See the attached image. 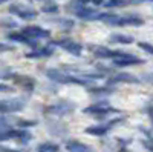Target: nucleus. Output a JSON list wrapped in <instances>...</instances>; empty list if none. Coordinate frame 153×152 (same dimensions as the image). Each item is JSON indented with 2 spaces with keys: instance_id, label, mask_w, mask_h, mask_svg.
Instances as JSON below:
<instances>
[{
  "instance_id": "f257e3e1",
  "label": "nucleus",
  "mask_w": 153,
  "mask_h": 152,
  "mask_svg": "<svg viewBox=\"0 0 153 152\" xmlns=\"http://www.w3.org/2000/svg\"><path fill=\"white\" fill-rule=\"evenodd\" d=\"M101 22L110 28H124V26L139 28L146 23L143 16H139V12H121V14H118V12H113L110 9H106V14Z\"/></svg>"
},
{
  "instance_id": "f03ea898",
  "label": "nucleus",
  "mask_w": 153,
  "mask_h": 152,
  "mask_svg": "<svg viewBox=\"0 0 153 152\" xmlns=\"http://www.w3.org/2000/svg\"><path fill=\"white\" fill-rule=\"evenodd\" d=\"M49 43L55 46V48H60L63 49L65 52H68L69 55L72 57H81L83 55V51H84V45L76 42L75 39H72V37L69 35H65V37H57V39H49Z\"/></svg>"
},
{
  "instance_id": "7ed1b4c3",
  "label": "nucleus",
  "mask_w": 153,
  "mask_h": 152,
  "mask_svg": "<svg viewBox=\"0 0 153 152\" xmlns=\"http://www.w3.org/2000/svg\"><path fill=\"white\" fill-rule=\"evenodd\" d=\"M83 112L86 114V115H92L94 118H107L109 115H112V114H121L120 109L113 108L107 98H103V100H97L95 103H92L91 106H86L83 109Z\"/></svg>"
},
{
  "instance_id": "20e7f679",
  "label": "nucleus",
  "mask_w": 153,
  "mask_h": 152,
  "mask_svg": "<svg viewBox=\"0 0 153 152\" xmlns=\"http://www.w3.org/2000/svg\"><path fill=\"white\" fill-rule=\"evenodd\" d=\"M86 48L91 51V54L97 58V60H113V58H120V57H124L127 54H130L129 51L126 49H112L106 45H92V43H87Z\"/></svg>"
},
{
  "instance_id": "39448f33",
  "label": "nucleus",
  "mask_w": 153,
  "mask_h": 152,
  "mask_svg": "<svg viewBox=\"0 0 153 152\" xmlns=\"http://www.w3.org/2000/svg\"><path fill=\"white\" fill-rule=\"evenodd\" d=\"M76 109V103L72 100H66V98H60L54 103L48 105L45 109H43V114L46 115H51V117H65V115H71V114Z\"/></svg>"
},
{
  "instance_id": "423d86ee",
  "label": "nucleus",
  "mask_w": 153,
  "mask_h": 152,
  "mask_svg": "<svg viewBox=\"0 0 153 152\" xmlns=\"http://www.w3.org/2000/svg\"><path fill=\"white\" fill-rule=\"evenodd\" d=\"M106 80V85H110V86H117V85H139L141 83V79L138 75L132 74V72H126V71H118V72H113L110 75L104 79Z\"/></svg>"
},
{
  "instance_id": "0eeeda50",
  "label": "nucleus",
  "mask_w": 153,
  "mask_h": 152,
  "mask_svg": "<svg viewBox=\"0 0 153 152\" xmlns=\"http://www.w3.org/2000/svg\"><path fill=\"white\" fill-rule=\"evenodd\" d=\"M8 11H9V14L17 16L23 22H31V20L37 19V16H38L37 9H34L32 6H28V5H23V3H11L8 6Z\"/></svg>"
},
{
  "instance_id": "6e6552de",
  "label": "nucleus",
  "mask_w": 153,
  "mask_h": 152,
  "mask_svg": "<svg viewBox=\"0 0 153 152\" xmlns=\"http://www.w3.org/2000/svg\"><path fill=\"white\" fill-rule=\"evenodd\" d=\"M26 100L25 98H5L0 100V114H16L25 109Z\"/></svg>"
},
{
  "instance_id": "1a4fd4ad",
  "label": "nucleus",
  "mask_w": 153,
  "mask_h": 152,
  "mask_svg": "<svg viewBox=\"0 0 153 152\" xmlns=\"http://www.w3.org/2000/svg\"><path fill=\"white\" fill-rule=\"evenodd\" d=\"M146 60L141 57H136L135 54H127L124 57L120 58H113L112 60V66L115 69H124V68H132V66H139V65H144Z\"/></svg>"
},
{
  "instance_id": "9d476101",
  "label": "nucleus",
  "mask_w": 153,
  "mask_h": 152,
  "mask_svg": "<svg viewBox=\"0 0 153 152\" xmlns=\"http://www.w3.org/2000/svg\"><path fill=\"white\" fill-rule=\"evenodd\" d=\"M86 91L89 95H92L94 98L97 100H103V98H107L110 97L112 94H115V86H110V85H103V86H97V85H89L86 86Z\"/></svg>"
},
{
  "instance_id": "9b49d317",
  "label": "nucleus",
  "mask_w": 153,
  "mask_h": 152,
  "mask_svg": "<svg viewBox=\"0 0 153 152\" xmlns=\"http://www.w3.org/2000/svg\"><path fill=\"white\" fill-rule=\"evenodd\" d=\"M55 51H57L55 46H52L51 43H46L45 46H37V48L28 51L25 54V57L26 58H49L55 54Z\"/></svg>"
},
{
  "instance_id": "f8f14e48",
  "label": "nucleus",
  "mask_w": 153,
  "mask_h": 152,
  "mask_svg": "<svg viewBox=\"0 0 153 152\" xmlns=\"http://www.w3.org/2000/svg\"><path fill=\"white\" fill-rule=\"evenodd\" d=\"M23 34H26L28 37H31V39H37V40H42V39H46L49 40L51 39V31L40 26V25H28V26H25L22 29Z\"/></svg>"
},
{
  "instance_id": "ddd939ff",
  "label": "nucleus",
  "mask_w": 153,
  "mask_h": 152,
  "mask_svg": "<svg viewBox=\"0 0 153 152\" xmlns=\"http://www.w3.org/2000/svg\"><path fill=\"white\" fill-rule=\"evenodd\" d=\"M6 39L11 40V42H16V43H22V45H26L28 48L34 49L37 46H40L38 45V42L40 40H37V39H31V37H28L26 34H23L22 31L17 32V31H12V32H8L6 34Z\"/></svg>"
},
{
  "instance_id": "4468645a",
  "label": "nucleus",
  "mask_w": 153,
  "mask_h": 152,
  "mask_svg": "<svg viewBox=\"0 0 153 152\" xmlns=\"http://www.w3.org/2000/svg\"><path fill=\"white\" fill-rule=\"evenodd\" d=\"M11 80H14V83L17 86H20L22 89L28 91V92H34L35 85H37L35 79L31 77V75H26V74H14Z\"/></svg>"
},
{
  "instance_id": "2eb2a0df",
  "label": "nucleus",
  "mask_w": 153,
  "mask_h": 152,
  "mask_svg": "<svg viewBox=\"0 0 153 152\" xmlns=\"http://www.w3.org/2000/svg\"><path fill=\"white\" fill-rule=\"evenodd\" d=\"M48 22L52 25H57L63 31H71L75 28V19L69 17V16H58L57 14V16H52L51 19H48Z\"/></svg>"
},
{
  "instance_id": "dca6fc26",
  "label": "nucleus",
  "mask_w": 153,
  "mask_h": 152,
  "mask_svg": "<svg viewBox=\"0 0 153 152\" xmlns=\"http://www.w3.org/2000/svg\"><path fill=\"white\" fill-rule=\"evenodd\" d=\"M109 42L112 45H123V46H127V45H133L135 43V39L133 35H129V34H123V32H112L109 35Z\"/></svg>"
},
{
  "instance_id": "f3484780",
  "label": "nucleus",
  "mask_w": 153,
  "mask_h": 152,
  "mask_svg": "<svg viewBox=\"0 0 153 152\" xmlns=\"http://www.w3.org/2000/svg\"><path fill=\"white\" fill-rule=\"evenodd\" d=\"M65 148L68 152H94V148L78 140H66Z\"/></svg>"
},
{
  "instance_id": "a211bd4d",
  "label": "nucleus",
  "mask_w": 153,
  "mask_h": 152,
  "mask_svg": "<svg viewBox=\"0 0 153 152\" xmlns=\"http://www.w3.org/2000/svg\"><path fill=\"white\" fill-rule=\"evenodd\" d=\"M48 129L52 135H57V137H63L68 134V126L65 123H61L57 120V117H54L52 120L48 121Z\"/></svg>"
},
{
  "instance_id": "6ab92c4d",
  "label": "nucleus",
  "mask_w": 153,
  "mask_h": 152,
  "mask_svg": "<svg viewBox=\"0 0 153 152\" xmlns=\"http://www.w3.org/2000/svg\"><path fill=\"white\" fill-rule=\"evenodd\" d=\"M110 129L112 128H110L107 123H100V124H91V126H87L84 131H86V134L94 135V137H104Z\"/></svg>"
},
{
  "instance_id": "aec40b11",
  "label": "nucleus",
  "mask_w": 153,
  "mask_h": 152,
  "mask_svg": "<svg viewBox=\"0 0 153 152\" xmlns=\"http://www.w3.org/2000/svg\"><path fill=\"white\" fill-rule=\"evenodd\" d=\"M130 5H132L130 0H106L103 6H104L106 9L113 11V9H123V8H127V6H130Z\"/></svg>"
},
{
  "instance_id": "412c9836",
  "label": "nucleus",
  "mask_w": 153,
  "mask_h": 152,
  "mask_svg": "<svg viewBox=\"0 0 153 152\" xmlns=\"http://www.w3.org/2000/svg\"><path fill=\"white\" fill-rule=\"evenodd\" d=\"M40 12L48 14V16H57L60 12V5L57 2H43V5L40 8Z\"/></svg>"
},
{
  "instance_id": "4be33fe9",
  "label": "nucleus",
  "mask_w": 153,
  "mask_h": 152,
  "mask_svg": "<svg viewBox=\"0 0 153 152\" xmlns=\"http://www.w3.org/2000/svg\"><path fill=\"white\" fill-rule=\"evenodd\" d=\"M16 137H17V129H12L11 126L9 128H0V142H6Z\"/></svg>"
},
{
  "instance_id": "5701e85b",
  "label": "nucleus",
  "mask_w": 153,
  "mask_h": 152,
  "mask_svg": "<svg viewBox=\"0 0 153 152\" xmlns=\"http://www.w3.org/2000/svg\"><path fill=\"white\" fill-rule=\"evenodd\" d=\"M17 140H19V143H22V145H28L31 140H32V134L28 131V129H17Z\"/></svg>"
},
{
  "instance_id": "b1692460",
  "label": "nucleus",
  "mask_w": 153,
  "mask_h": 152,
  "mask_svg": "<svg viewBox=\"0 0 153 152\" xmlns=\"http://www.w3.org/2000/svg\"><path fill=\"white\" fill-rule=\"evenodd\" d=\"M60 146L57 143H51V142H45L42 145H38L37 152H58Z\"/></svg>"
},
{
  "instance_id": "393cba45",
  "label": "nucleus",
  "mask_w": 153,
  "mask_h": 152,
  "mask_svg": "<svg viewBox=\"0 0 153 152\" xmlns=\"http://www.w3.org/2000/svg\"><path fill=\"white\" fill-rule=\"evenodd\" d=\"M138 48L141 49V51H144L146 54L153 55V45L150 42H138Z\"/></svg>"
},
{
  "instance_id": "a878e982",
  "label": "nucleus",
  "mask_w": 153,
  "mask_h": 152,
  "mask_svg": "<svg viewBox=\"0 0 153 152\" xmlns=\"http://www.w3.org/2000/svg\"><path fill=\"white\" fill-rule=\"evenodd\" d=\"M17 126L20 129H28V128H32V126H37V121L35 120H17Z\"/></svg>"
},
{
  "instance_id": "bb28decb",
  "label": "nucleus",
  "mask_w": 153,
  "mask_h": 152,
  "mask_svg": "<svg viewBox=\"0 0 153 152\" xmlns=\"http://www.w3.org/2000/svg\"><path fill=\"white\" fill-rule=\"evenodd\" d=\"M0 26H3V28H17L19 25H17V22L16 20H11V19H2L0 20Z\"/></svg>"
},
{
  "instance_id": "cd10ccee",
  "label": "nucleus",
  "mask_w": 153,
  "mask_h": 152,
  "mask_svg": "<svg viewBox=\"0 0 153 152\" xmlns=\"http://www.w3.org/2000/svg\"><path fill=\"white\" fill-rule=\"evenodd\" d=\"M139 79H141V82L153 86V72H144V74H141V77H139Z\"/></svg>"
},
{
  "instance_id": "c85d7f7f",
  "label": "nucleus",
  "mask_w": 153,
  "mask_h": 152,
  "mask_svg": "<svg viewBox=\"0 0 153 152\" xmlns=\"http://www.w3.org/2000/svg\"><path fill=\"white\" fill-rule=\"evenodd\" d=\"M141 145H143L149 152H153V140H150V138H143V140H141Z\"/></svg>"
},
{
  "instance_id": "c756f323",
  "label": "nucleus",
  "mask_w": 153,
  "mask_h": 152,
  "mask_svg": "<svg viewBox=\"0 0 153 152\" xmlns=\"http://www.w3.org/2000/svg\"><path fill=\"white\" fill-rule=\"evenodd\" d=\"M144 111H146V114L149 115V118H150V123H152V126H153V105H152V103L146 105Z\"/></svg>"
},
{
  "instance_id": "7c9ffc66",
  "label": "nucleus",
  "mask_w": 153,
  "mask_h": 152,
  "mask_svg": "<svg viewBox=\"0 0 153 152\" xmlns=\"http://www.w3.org/2000/svg\"><path fill=\"white\" fill-rule=\"evenodd\" d=\"M14 88L9 86V85H5V83H0V92H12Z\"/></svg>"
},
{
  "instance_id": "2f4dec72",
  "label": "nucleus",
  "mask_w": 153,
  "mask_h": 152,
  "mask_svg": "<svg viewBox=\"0 0 153 152\" xmlns=\"http://www.w3.org/2000/svg\"><path fill=\"white\" fill-rule=\"evenodd\" d=\"M9 120L6 118V117H3V115H0V128H9Z\"/></svg>"
},
{
  "instance_id": "473e14b6",
  "label": "nucleus",
  "mask_w": 153,
  "mask_h": 152,
  "mask_svg": "<svg viewBox=\"0 0 153 152\" xmlns=\"http://www.w3.org/2000/svg\"><path fill=\"white\" fill-rule=\"evenodd\" d=\"M104 2H106V0H91V5L94 8H100V6L104 5Z\"/></svg>"
},
{
  "instance_id": "72a5a7b5",
  "label": "nucleus",
  "mask_w": 153,
  "mask_h": 152,
  "mask_svg": "<svg viewBox=\"0 0 153 152\" xmlns=\"http://www.w3.org/2000/svg\"><path fill=\"white\" fill-rule=\"evenodd\" d=\"M138 3H153V0H133L132 5H138Z\"/></svg>"
},
{
  "instance_id": "f704fd0d",
  "label": "nucleus",
  "mask_w": 153,
  "mask_h": 152,
  "mask_svg": "<svg viewBox=\"0 0 153 152\" xmlns=\"http://www.w3.org/2000/svg\"><path fill=\"white\" fill-rule=\"evenodd\" d=\"M0 152H22L17 149H11V148H0Z\"/></svg>"
},
{
  "instance_id": "c9c22d12",
  "label": "nucleus",
  "mask_w": 153,
  "mask_h": 152,
  "mask_svg": "<svg viewBox=\"0 0 153 152\" xmlns=\"http://www.w3.org/2000/svg\"><path fill=\"white\" fill-rule=\"evenodd\" d=\"M78 2L83 5H91V0H78Z\"/></svg>"
},
{
  "instance_id": "e433bc0d",
  "label": "nucleus",
  "mask_w": 153,
  "mask_h": 152,
  "mask_svg": "<svg viewBox=\"0 0 153 152\" xmlns=\"http://www.w3.org/2000/svg\"><path fill=\"white\" fill-rule=\"evenodd\" d=\"M29 2H55V0H29Z\"/></svg>"
},
{
  "instance_id": "4c0bfd02",
  "label": "nucleus",
  "mask_w": 153,
  "mask_h": 152,
  "mask_svg": "<svg viewBox=\"0 0 153 152\" xmlns=\"http://www.w3.org/2000/svg\"><path fill=\"white\" fill-rule=\"evenodd\" d=\"M150 103H152V105H153V95H152V97H150Z\"/></svg>"
},
{
  "instance_id": "58836bf2",
  "label": "nucleus",
  "mask_w": 153,
  "mask_h": 152,
  "mask_svg": "<svg viewBox=\"0 0 153 152\" xmlns=\"http://www.w3.org/2000/svg\"><path fill=\"white\" fill-rule=\"evenodd\" d=\"M5 2H8V0H0V3H5Z\"/></svg>"
}]
</instances>
